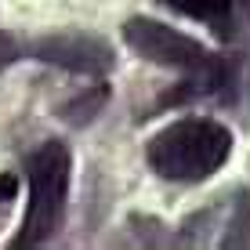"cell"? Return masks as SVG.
<instances>
[{
  "label": "cell",
  "instance_id": "6da1fadb",
  "mask_svg": "<svg viewBox=\"0 0 250 250\" xmlns=\"http://www.w3.org/2000/svg\"><path fill=\"white\" fill-rule=\"evenodd\" d=\"M232 152V134L218 120L185 116L152 134L149 163L152 170L170 182H203L210 178Z\"/></svg>",
  "mask_w": 250,
  "mask_h": 250
},
{
  "label": "cell",
  "instance_id": "7a4b0ae2",
  "mask_svg": "<svg viewBox=\"0 0 250 250\" xmlns=\"http://www.w3.org/2000/svg\"><path fill=\"white\" fill-rule=\"evenodd\" d=\"M69 196V152L62 142H47L29 160V207L22 232L11 247H40L62 229Z\"/></svg>",
  "mask_w": 250,
  "mask_h": 250
},
{
  "label": "cell",
  "instance_id": "3957f363",
  "mask_svg": "<svg viewBox=\"0 0 250 250\" xmlns=\"http://www.w3.org/2000/svg\"><path fill=\"white\" fill-rule=\"evenodd\" d=\"M124 40L131 44L142 58L167 69H178V73H192L200 80H218L221 76V62L207 51L200 40L185 37V33L170 29L156 19H127L124 22Z\"/></svg>",
  "mask_w": 250,
  "mask_h": 250
},
{
  "label": "cell",
  "instance_id": "277c9868",
  "mask_svg": "<svg viewBox=\"0 0 250 250\" xmlns=\"http://www.w3.org/2000/svg\"><path fill=\"white\" fill-rule=\"evenodd\" d=\"M29 55L58 69H69V73H83V76H102L113 69V47L102 37L83 33V29L47 33L29 47Z\"/></svg>",
  "mask_w": 250,
  "mask_h": 250
},
{
  "label": "cell",
  "instance_id": "5b68a950",
  "mask_svg": "<svg viewBox=\"0 0 250 250\" xmlns=\"http://www.w3.org/2000/svg\"><path fill=\"white\" fill-rule=\"evenodd\" d=\"M163 4H170L174 11L188 15V19H203L210 25H225V22H232L239 0H163Z\"/></svg>",
  "mask_w": 250,
  "mask_h": 250
},
{
  "label": "cell",
  "instance_id": "8992f818",
  "mask_svg": "<svg viewBox=\"0 0 250 250\" xmlns=\"http://www.w3.org/2000/svg\"><path fill=\"white\" fill-rule=\"evenodd\" d=\"M102 102H105V87H94L91 94H80L76 102H65L62 116L69 124H87V120H94V113L102 109Z\"/></svg>",
  "mask_w": 250,
  "mask_h": 250
},
{
  "label": "cell",
  "instance_id": "52a82bcc",
  "mask_svg": "<svg viewBox=\"0 0 250 250\" xmlns=\"http://www.w3.org/2000/svg\"><path fill=\"white\" fill-rule=\"evenodd\" d=\"M15 55H19V47H15V40L0 33V69H4L7 62H15Z\"/></svg>",
  "mask_w": 250,
  "mask_h": 250
}]
</instances>
